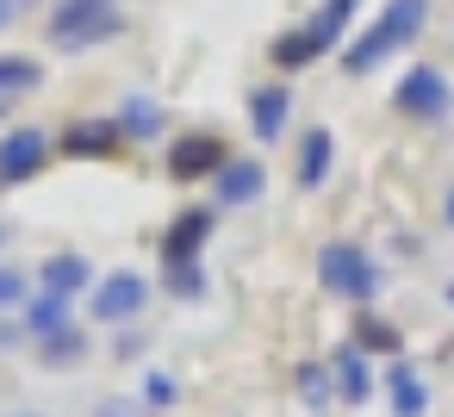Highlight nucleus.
<instances>
[{
  "label": "nucleus",
  "instance_id": "nucleus-1",
  "mask_svg": "<svg viewBox=\"0 0 454 417\" xmlns=\"http://www.w3.org/2000/svg\"><path fill=\"white\" fill-rule=\"evenodd\" d=\"M125 32L119 0H57L51 7V44L57 51H94Z\"/></svg>",
  "mask_w": 454,
  "mask_h": 417
},
{
  "label": "nucleus",
  "instance_id": "nucleus-2",
  "mask_svg": "<svg viewBox=\"0 0 454 417\" xmlns=\"http://www.w3.org/2000/svg\"><path fill=\"white\" fill-rule=\"evenodd\" d=\"M423 20H429V0H392V7H386V13L355 38V51H348L342 63H348L355 75H367L380 57H392L398 44H411V38L423 32Z\"/></svg>",
  "mask_w": 454,
  "mask_h": 417
},
{
  "label": "nucleus",
  "instance_id": "nucleus-3",
  "mask_svg": "<svg viewBox=\"0 0 454 417\" xmlns=\"http://www.w3.org/2000/svg\"><path fill=\"white\" fill-rule=\"evenodd\" d=\"M317 280H324V293L355 299V305H367L380 293V268H373V256L361 243H324L317 249Z\"/></svg>",
  "mask_w": 454,
  "mask_h": 417
},
{
  "label": "nucleus",
  "instance_id": "nucleus-4",
  "mask_svg": "<svg viewBox=\"0 0 454 417\" xmlns=\"http://www.w3.org/2000/svg\"><path fill=\"white\" fill-rule=\"evenodd\" d=\"M144 299H150L144 274L119 268V274H106V280L94 287V318H100V324H131V318L144 311Z\"/></svg>",
  "mask_w": 454,
  "mask_h": 417
},
{
  "label": "nucleus",
  "instance_id": "nucleus-5",
  "mask_svg": "<svg viewBox=\"0 0 454 417\" xmlns=\"http://www.w3.org/2000/svg\"><path fill=\"white\" fill-rule=\"evenodd\" d=\"M44 156H51V138L44 131H32V125L7 131V138H0V181H32L44 169Z\"/></svg>",
  "mask_w": 454,
  "mask_h": 417
},
{
  "label": "nucleus",
  "instance_id": "nucleus-6",
  "mask_svg": "<svg viewBox=\"0 0 454 417\" xmlns=\"http://www.w3.org/2000/svg\"><path fill=\"white\" fill-rule=\"evenodd\" d=\"M398 106H404L411 119H442V113H448V82H442V69L417 63V69L398 82Z\"/></svg>",
  "mask_w": 454,
  "mask_h": 417
},
{
  "label": "nucleus",
  "instance_id": "nucleus-7",
  "mask_svg": "<svg viewBox=\"0 0 454 417\" xmlns=\"http://www.w3.org/2000/svg\"><path fill=\"white\" fill-rule=\"evenodd\" d=\"M231 156H224V144L218 138H181L175 150H168V175L175 181H193V175H212V169H224Z\"/></svg>",
  "mask_w": 454,
  "mask_h": 417
},
{
  "label": "nucleus",
  "instance_id": "nucleus-8",
  "mask_svg": "<svg viewBox=\"0 0 454 417\" xmlns=\"http://www.w3.org/2000/svg\"><path fill=\"white\" fill-rule=\"evenodd\" d=\"M119 144H125L119 119H75V125L63 131V150H69V156H113Z\"/></svg>",
  "mask_w": 454,
  "mask_h": 417
},
{
  "label": "nucleus",
  "instance_id": "nucleus-9",
  "mask_svg": "<svg viewBox=\"0 0 454 417\" xmlns=\"http://www.w3.org/2000/svg\"><path fill=\"white\" fill-rule=\"evenodd\" d=\"M262 187H268V175H262L255 156L218 169V200H224V206H249V200H262Z\"/></svg>",
  "mask_w": 454,
  "mask_h": 417
},
{
  "label": "nucleus",
  "instance_id": "nucleus-10",
  "mask_svg": "<svg viewBox=\"0 0 454 417\" xmlns=\"http://www.w3.org/2000/svg\"><path fill=\"white\" fill-rule=\"evenodd\" d=\"M212 231V212H181L168 224V243H162V262H200V243Z\"/></svg>",
  "mask_w": 454,
  "mask_h": 417
},
{
  "label": "nucleus",
  "instance_id": "nucleus-11",
  "mask_svg": "<svg viewBox=\"0 0 454 417\" xmlns=\"http://www.w3.org/2000/svg\"><path fill=\"white\" fill-rule=\"evenodd\" d=\"M286 106H293L286 88H255V94H249V119H255V138H262V144H274V138L286 131Z\"/></svg>",
  "mask_w": 454,
  "mask_h": 417
},
{
  "label": "nucleus",
  "instance_id": "nucleus-12",
  "mask_svg": "<svg viewBox=\"0 0 454 417\" xmlns=\"http://www.w3.org/2000/svg\"><path fill=\"white\" fill-rule=\"evenodd\" d=\"M386 398H392L398 417H423V411H429V386H423L417 367H404V361H392V374H386Z\"/></svg>",
  "mask_w": 454,
  "mask_h": 417
},
{
  "label": "nucleus",
  "instance_id": "nucleus-13",
  "mask_svg": "<svg viewBox=\"0 0 454 417\" xmlns=\"http://www.w3.org/2000/svg\"><path fill=\"white\" fill-rule=\"evenodd\" d=\"M330 156H336V138H330L324 125H317V131H305V138H299V187H324Z\"/></svg>",
  "mask_w": 454,
  "mask_h": 417
},
{
  "label": "nucleus",
  "instance_id": "nucleus-14",
  "mask_svg": "<svg viewBox=\"0 0 454 417\" xmlns=\"http://www.w3.org/2000/svg\"><path fill=\"white\" fill-rule=\"evenodd\" d=\"M88 287H94V268H88L82 256H51V262H44V293L75 299V293H88Z\"/></svg>",
  "mask_w": 454,
  "mask_h": 417
},
{
  "label": "nucleus",
  "instance_id": "nucleus-15",
  "mask_svg": "<svg viewBox=\"0 0 454 417\" xmlns=\"http://www.w3.org/2000/svg\"><path fill=\"white\" fill-rule=\"evenodd\" d=\"M330 380H336V392H342L348 405L373 398V374H367V355H361V349H342V355L330 361Z\"/></svg>",
  "mask_w": 454,
  "mask_h": 417
},
{
  "label": "nucleus",
  "instance_id": "nucleus-16",
  "mask_svg": "<svg viewBox=\"0 0 454 417\" xmlns=\"http://www.w3.org/2000/svg\"><path fill=\"white\" fill-rule=\"evenodd\" d=\"M348 20H355V0H324V7H317V20L305 26V38L317 44V57L342 38V26H348Z\"/></svg>",
  "mask_w": 454,
  "mask_h": 417
},
{
  "label": "nucleus",
  "instance_id": "nucleus-17",
  "mask_svg": "<svg viewBox=\"0 0 454 417\" xmlns=\"http://www.w3.org/2000/svg\"><path fill=\"white\" fill-rule=\"evenodd\" d=\"M119 131H125V138H156V131H162V106H156L150 94H131L125 113H119Z\"/></svg>",
  "mask_w": 454,
  "mask_h": 417
},
{
  "label": "nucleus",
  "instance_id": "nucleus-18",
  "mask_svg": "<svg viewBox=\"0 0 454 417\" xmlns=\"http://www.w3.org/2000/svg\"><path fill=\"white\" fill-rule=\"evenodd\" d=\"M32 336L44 342V336H57V330H69V299H57V293H44V299H32Z\"/></svg>",
  "mask_w": 454,
  "mask_h": 417
},
{
  "label": "nucleus",
  "instance_id": "nucleus-19",
  "mask_svg": "<svg viewBox=\"0 0 454 417\" xmlns=\"http://www.w3.org/2000/svg\"><path fill=\"white\" fill-rule=\"evenodd\" d=\"M38 82H44V69L32 57H0V100H7V94H32Z\"/></svg>",
  "mask_w": 454,
  "mask_h": 417
},
{
  "label": "nucleus",
  "instance_id": "nucleus-20",
  "mask_svg": "<svg viewBox=\"0 0 454 417\" xmlns=\"http://www.w3.org/2000/svg\"><path fill=\"white\" fill-rule=\"evenodd\" d=\"M162 287H168L175 299H200V293H206V268H200V262H162Z\"/></svg>",
  "mask_w": 454,
  "mask_h": 417
},
{
  "label": "nucleus",
  "instance_id": "nucleus-21",
  "mask_svg": "<svg viewBox=\"0 0 454 417\" xmlns=\"http://www.w3.org/2000/svg\"><path fill=\"white\" fill-rule=\"evenodd\" d=\"M38 349H44V361H51V367H75V361L88 355V342H82V330H75V324H69V330H57V336H44Z\"/></svg>",
  "mask_w": 454,
  "mask_h": 417
},
{
  "label": "nucleus",
  "instance_id": "nucleus-22",
  "mask_svg": "<svg viewBox=\"0 0 454 417\" xmlns=\"http://www.w3.org/2000/svg\"><path fill=\"white\" fill-rule=\"evenodd\" d=\"M299 392H305V405H311V411H324V405L336 398V380H330V367H299Z\"/></svg>",
  "mask_w": 454,
  "mask_h": 417
},
{
  "label": "nucleus",
  "instance_id": "nucleus-23",
  "mask_svg": "<svg viewBox=\"0 0 454 417\" xmlns=\"http://www.w3.org/2000/svg\"><path fill=\"white\" fill-rule=\"evenodd\" d=\"M311 57H317V44H311L305 32H286V38L274 44V63H280V69H305Z\"/></svg>",
  "mask_w": 454,
  "mask_h": 417
},
{
  "label": "nucleus",
  "instance_id": "nucleus-24",
  "mask_svg": "<svg viewBox=\"0 0 454 417\" xmlns=\"http://www.w3.org/2000/svg\"><path fill=\"white\" fill-rule=\"evenodd\" d=\"M355 342H361V349H380V355H398V330L380 324V318H361V324H355Z\"/></svg>",
  "mask_w": 454,
  "mask_h": 417
},
{
  "label": "nucleus",
  "instance_id": "nucleus-25",
  "mask_svg": "<svg viewBox=\"0 0 454 417\" xmlns=\"http://www.w3.org/2000/svg\"><path fill=\"white\" fill-rule=\"evenodd\" d=\"M144 398H150V405H156V411H168V405H175V398H181V386H175V380H168V374H150V380H144Z\"/></svg>",
  "mask_w": 454,
  "mask_h": 417
},
{
  "label": "nucleus",
  "instance_id": "nucleus-26",
  "mask_svg": "<svg viewBox=\"0 0 454 417\" xmlns=\"http://www.w3.org/2000/svg\"><path fill=\"white\" fill-rule=\"evenodd\" d=\"M26 299V274H13V268H0V311H13Z\"/></svg>",
  "mask_w": 454,
  "mask_h": 417
},
{
  "label": "nucleus",
  "instance_id": "nucleus-27",
  "mask_svg": "<svg viewBox=\"0 0 454 417\" xmlns=\"http://www.w3.org/2000/svg\"><path fill=\"white\" fill-rule=\"evenodd\" d=\"M94 417H144V398H106Z\"/></svg>",
  "mask_w": 454,
  "mask_h": 417
},
{
  "label": "nucleus",
  "instance_id": "nucleus-28",
  "mask_svg": "<svg viewBox=\"0 0 454 417\" xmlns=\"http://www.w3.org/2000/svg\"><path fill=\"white\" fill-rule=\"evenodd\" d=\"M13 13H20V0H0V26H7Z\"/></svg>",
  "mask_w": 454,
  "mask_h": 417
},
{
  "label": "nucleus",
  "instance_id": "nucleus-29",
  "mask_svg": "<svg viewBox=\"0 0 454 417\" xmlns=\"http://www.w3.org/2000/svg\"><path fill=\"white\" fill-rule=\"evenodd\" d=\"M442 218H448V224H454V193H448V200H442Z\"/></svg>",
  "mask_w": 454,
  "mask_h": 417
},
{
  "label": "nucleus",
  "instance_id": "nucleus-30",
  "mask_svg": "<svg viewBox=\"0 0 454 417\" xmlns=\"http://www.w3.org/2000/svg\"><path fill=\"white\" fill-rule=\"evenodd\" d=\"M13 417H38V411H13Z\"/></svg>",
  "mask_w": 454,
  "mask_h": 417
},
{
  "label": "nucleus",
  "instance_id": "nucleus-31",
  "mask_svg": "<svg viewBox=\"0 0 454 417\" xmlns=\"http://www.w3.org/2000/svg\"><path fill=\"white\" fill-rule=\"evenodd\" d=\"M448 305H454V287H448Z\"/></svg>",
  "mask_w": 454,
  "mask_h": 417
}]
</instances>
